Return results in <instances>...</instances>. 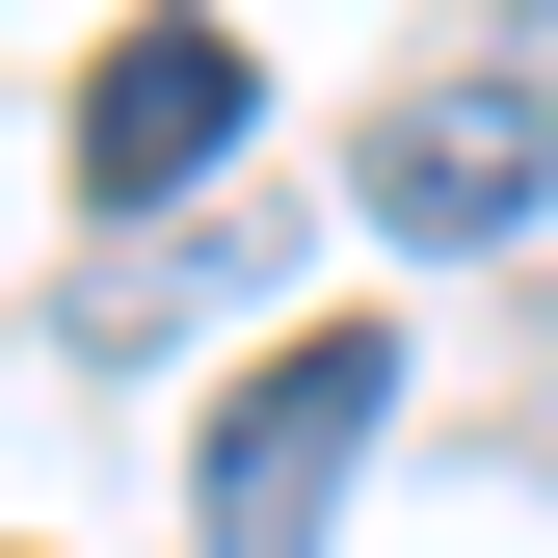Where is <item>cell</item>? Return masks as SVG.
Returning a JSON list of instances; mask_svg holds the SVG:
<instances>
[{"label":"cell","mask_w":558,"mask_h":558,"mask_svg":"<svg viewBox=\"0 0 558 558\" xmlns=\"http://www.w3.org/2000/svg\"><path fill=\"white\" fill-rule=\"evenodd\" d=\"M373 426H399V345H373V319L266 345V373L214 399V478H186V532H214V558H319V532H345V478H373Z\"/></svg>","instance_id":"1"},{"label":"cell","mask_w":558,"mask_h":558,"mask_svg":"<svg viewBox=\"0 0 558 558\" xmlns=\"http://www.w3.org/2000/svg\"><path fill=\"white\" fill-rule=\"evenodd\" d=\"M345 186H373V240H532V214H558V53H452V81H399Z\"/></svg>","instance_id":"2"},{"label":"cell","mask_w":558,"mask_h":558,"mask_svg":"<svg viewBox=\"0 0 558 558\" xmlns=\"http://www.w3.org/2000/svg\"><path fill=\"white\" fill-rule=\"evenodd\" d=\"M240 107H266V81H240V27H214V0H160V27L81 81V186H107V214H160V186H214V160H240Z\"/></svg>","instance_id":"3"}]
</instances>
